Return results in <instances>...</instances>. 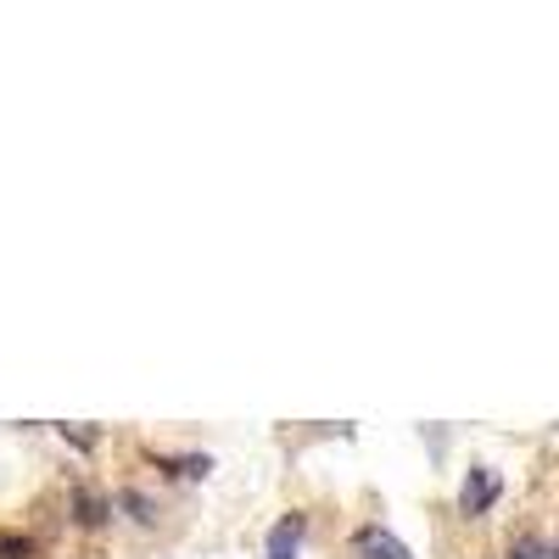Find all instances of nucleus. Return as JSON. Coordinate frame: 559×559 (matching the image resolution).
<instances>
[{
  "label": "nucleus",
  "instance_id": "f257e3e1",
  "mask_svg": "<svg viewBox=\"0 0 559 559\" xmlns=\"http://www.w3.org/2000/svg\"><path fill=\"white\" fill-rule=\"evenodd\" d=\"M498 471H487V464H476L471 476H464V487H459V509L464 515H487V509L498 503Z\"/></svg>",
  "mask_w": 559,
  "mask_h": 559
},
{
  "label": "nucleus",
  "instance_id": "f03ea898",
  "mask_svg": "<svg viewBox=\"0 0 559 559\" xmlns=\"http://www.w3.org/2000/svg\"><path fill=\"white\" fill-rule=\"evenodd\" d=\"M302 532H308V521H302V515H280V521H274V532H269V559H297Z\"/></svg>",
  "mask_w": 559,
  "mask_h": 559
},
{
  "label": "nucleus",
  "instance_id": "7ed1b4c3",
  "mask_svg": "<svg viewBox=\"0 0 559 559\" xmlns=\"http://www.w3.org/2000/svg\"><path fill=\"white\" fill-rule=\"evenodd\" d=\"M353 548H358L364 559H414V554H408L392 532H381V526H364V532L353 537Z\"/></svg>",
  "mask_w": 559,
  "mask_h": 559
},
{
  "label": "nucleus",
  "instance_id": "20e7f679",
  "mask_svg": "<svg viewBox=\"0 0 559 559\" xmlns=\"http://www.w3.org/2000/svg\"><path fill=\"white\" fill-rule=\"evenodd\" d=\"M73 509H79V526H102V521L112 515V503H107V498H96L90 487H73Z\"/></svg>",
  "mask_w": 559,
  "mask_h": 559
},
{
  "label": "nucleus",
  "instance_id": "39448f33",
  "mask_svg": "<svg viewBox=\"0 0 559 559\" xmlns=\"http://www.w3.org/2000/svg\"><path fill=\"white\" fill-rule=\"evenodd\" d=\"M509 559H559V548H554L548 537L526 532V537H515V543H509Z\"/></svg>",
  "mask_w": 559,
  "mask_h": 559
},
{
  "label": "nucleus",
  "instance_id": "423d86ee",
  "mask_svg": "<svg viewBox=\"0 0 559 559\" xmlns=\"http://www.w3.org/2000/svg\"><path fill=\"white\" fill-rule=\"evenodd\" d=\"M157 464H168V476H185V481H197V476L213 471L207 459H157Z\"/></svg>",
  "mask_w": 559,
  "mask_h": 559
},
{
  "label": "nucleus",
  "instance_id": "0eeeda50",
  "mask_svg": "<svg viewBox=\"0 0 559 559\" xmlns=\"http://www.w3.org/2000/svg\"><path fill=\"white\" fill-rule=\"evenodd\" d=\"M0 559H34V543L28 537H0Z\"/></svg>",
  "mask_w": 559,
  "mask_h": 559
},
{
  "label": "nucleus",
  "instance_id": "6e6552de",
  "mask_svg": "<svg viewBox=\"0 0 559 559\" xmlns=\"http://www.w3.org/2000/svg\"><path fill=\"white\" fill-rule=\"evenodd\" d=\"M123 503L134 509V521H152V503H146V498H140V492H123Z\"/></svg>",
  "mask_w": 559,
  "mask_h": 559
}]
</instances>
